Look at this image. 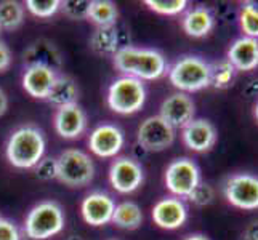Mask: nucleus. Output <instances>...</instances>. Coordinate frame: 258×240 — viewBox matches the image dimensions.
Instances as JSON below:
<instances>
[{
  "label": "nucleus",
  "mask_w": 258,
  "mask_h": 240,
  "mask_svg": "<svg viewBox=\"0 0 258 240\" xmlns=\"http://www.w3.org/2000/svg\"><path fill=\"white\" fill-rule=\"evenodd\" d=\"M164 181H165V188L175 197L188 199L191 192L201 183V170L198 164L188 157L175 158L165 168Z\"/></svg>",
  "instance_id": "0eeeda50"
},
{
  "label": "nucleus",
  "mask_w": 258,
  "mask_h": 240,
  "mask_svg": "<svg viewBox=\"0 0 258 240\" xmlns=\"http://www.w3.org/2000/svg\"><path fill=\"white\" fill-rule=\"evenodd\" d=\"M168 80L181 93H194L210 87V64L199 56H183L168 69Z\"/></svg>",
  "instance_id": "20e7f679"
},
{
  "label": "nucleus",
  "mask_w": 258,
  "mask_h": 240,
  "mask_svg": "<svg viewBox=\"0 0 258 240\" xmlns=\"http://www.w3.org/2000/svg\"><path fill=\"white\" fill-rule=\"evenodd\" d=\"M196 104L192 98L186 93L176 92L167 96L159 108V115L173 128H183L194 119Z\"/></svg>",
  "instance_id": "ddd939ff"
},
{
  "label": "nucleus",
  "mask_w": 258,
  "mask_h": 240,
  "mask_svg": "<svg viewBox=\"0 0 258 240\" xmlns=\"http://www.w3.org/2000/svg\"><path fill=\"white\" fill-rule=\"evenodd\" d=\"M35 176L40 181H51L58 178V160L56 157H43L35 165Z\"/></svg>",
  "instance_id": "7c9ffc66"
},
{
  "label": "nucleus",
  "mask_w": 258,
  "mask_h": 240,
  "mask_svg": "<svg viewBox=\"0 0 258 240\" xmlns=\"http://www.w3.org/2000/svg\"><path fill=\"white\" fill-rule=\"evenodd\" d=\"M175 128L161 117L151 115L140 123L137 130L138 146L146 152H161L175 143Z\"/></svg>",
  "instance_id": "6e6552de"
},
{
  "label": "nucleus",
  "mask_w": 258,
  "mask_h": 240,
  "mask_svg": "<svg viewBox=\"0 0 258 240\" xmlns=\"http://www.w3.org/2000/svg\"><path fill=\"white\" fill-rule=\"evenodd\" d=\"M145 5L154 13L165 15V16H175L186 10L188 2H186V0H145Z\"/></svg>",
  "instance_id": "cd10ccee"
},
{
  "label": "nucleus",
  "mask_w": 258,
  "mask_h": 240,
  "mask_svg": "<svg viewBox=\"0 0 258 240\" xmlns=\"http://www.w3.org/2000/svg\"><path fill=\"white\" fill-rule=\"evenodd\" d=\"M145 180L141 165L135 158L117 157L109 167V183L119 194L135 192Z\"/></svg>",
  "instance_id": "9d476101"
},
{
  "label": "nucleus",
  "mask_w": 258,
  "mask_h": 240,
  "mask_svg": "<svg viewBox=\"0 0 258 240\" xmlns=\"http://www.w3.org/2000/svg\"><path fill=\"white\" fill-rule=\"evenodd\" d=\"M64 211L58 202L45 200L32 207L24 219V232L31 240H47L64 229Z\"/></svg>",
  "instance_id": "7ed1b4c3"
},
{
  "label": "nucleus",
  "mask_w": 258,
  "mask_h": 240,
  "mask_svg": "<svg viewBox=\"0 0 258 240\" xmlns=\"http://www.w3.org/2000/svg\"><path fill=\"white\" fill-rule=\"evenodd\" d=\"M77 100H79V88L76 80L69 75H58L47 96V101L59 109L64 108V106L77 104Z\"/></svg>",
  "instance_id": "4be33fe9"
},
{
  "label": "nucleus",
  "mask_w": 258,
  "mask_h": 240,
  "mask_svg": "<svg viewBox=\"0 0 258 240\" xmlns=\"http://www.w3.org/2000/svg\"><path fill=\"white\" fill-rule=\"evenodd\" d=\"M223 195L228 203L239 210H256L258 176L250 173L231 175L223 184Z\"/></svg>",
  "instance_id": "1a4fd4ad"
},
{
  "label": "nucleus",
  "mask_w": 258,
  "mask_h": 240,
  "mask_svg": "<svg viewBox=\"0 0 258 240\" xmlns=\"http://www.w3.org/2000/svg\"><path fill=\"white\" fill-rule=\"evenodd\" d=\"M183 240H210V238L206 237L204 234H191V235H186Z\"/></svg>",
  "instance_id": "e433bc0d"
},
{
  "label": "nucleus",
  "mask_w": 258,
  "mask_h": 240,
  "mask_svg": "<svg viewBox=\"0 0 258 240\" xmlns=\"http://www.w3.org/2000/svg\"><path fill=\"white\" fill-rule=\"evenodd\" d=\"M253 117H255V120L258 122V101H256L255 106H253Z\"/></svg>",
  "instance_id": "4c0bfd02"
},
{
  "label": "nucleus",
  "mask_w": 258,
  "mask_h": 240,
  "mask_svg": "<svg viewBox=\"0 0 258 240\" xmlns=\"http://www.w3.org/2000/svg\"><path fill=\"white\" fill-rule=\"evenodd\" d=\"M188 199L194 203V205L206 207V205H210V203L213 202V199H215V191H213V188L210 184L201 181L199 186L191 192V195Z\"/></svg>",
  "instance_id": "2f4dec72"
},
{
  "label": "nucleus",
  "mask_w": 258,
  "mask_h": 240,
  "mask_svg": "<svg viewBox=\"0 0 258 240\" xmlns=\"http://www.w3.org/2000/svg\"><path fill=\"white\" fill-rule=\"evenodd\" d=\"M7 109H8V96L2 88H0V117H4Z\"/></svg>",
  "instance_id": "c9c22d12"
},
{
  "label": "nucleus",
  "mask_w": 258,
  "mask_h": 240,
  "mask_svg": "<svg viewBox=\"0 0 258 240\" xmlns=\"http://www.w3.org/2000/svg\"><path fill=\"white\" fill-rule=\"evenodd\" d=\"M56 77L58 74L55 70L47 69V67L31 66V67H26L21 84H23L24 92L29 96L35 98V100H47Z\"/></svg>",
  "instance_id": "6ab92c4d"
},
{
  "label": "nucleus",
  "mask_w": 258,
  "mask_h": 240,
  "mask_svg": "<svg viewBox=\"0 0 258 240\" xmlns=\"http://www.w3.org/2000/svg\"><path fill=\"white\" fill-rule=\"evenodd\" d=\"M115 210V202L109 194L95 191L87 194L81 203V213L87 224L100 227L111 223Z\"/></svg>",
  "instance_id": "f8f14e48"
},
{
  "label": "nucleus",
  "mask_w": 258,
  "mask_h": 240,
  "mask_svg": "<svg viewBox=\"0 0 258 240\" xmlns=\"http://www.w3.org/2000/svg\"><path fill=\"white\" fill-rule=\"evenodd\" d=\"M68 240H84L81 235H71V237H68Z\"/></svg>",
  "instance_id": "58836bf2"
},
{
  "label": "nucleus",
  "mask_w": 258,
  "mask_h": 240,
  "mask_svg": "<svg viewBox=\"0 0 258 240\" xmlns=\"http://www.w3.org/2000/svg\"><path fill=\"white\" fill-rule=\"evenodd\" d=\"M123 144H125L123 131L114 123H101L88 136V147L101 158L115 157L122 150Z\"/></svg>",
  "instance_id": "9b49d317"
},
{
  "label": "nucleus",
  "mask_w": 258,
  "mask_h": 240,
  "mask_svg": "<svg viewBox=\"0 0 258 240\" xmlns=\"http://www.w3.org/2000/svg\"><path fill=\"white\" fill-rule=\"evenodd\" d=\"M47 141L43 131L35 125H23L18 127L5 146L7 160L15 168L29 170L35 168L45 155Z\"/></svg>",
  "instance_id": "f03ea898"
},
{
  "label": "nucleus",
  "mask_w": 258,
  "mask_h": 240,
  "mask_svg": "<svg viewBox=\"0 0 258 240\" xmlns=\"http://www.w3.org/2000/svg\"><path fill=\"white\" fill-rule=\"evenodd\" d=\"M2 219H4V216H2V215H0V221H2Z\"/></svg>",
  "instance_id": "ea45409f"
},
{
  "label": "nucleus",
  "mask_w": 258,
  "mask_h": 240,
  "mask_svg": "<svg viewBox=\"0 0 258 240\" xmlns=\"http://www.w3.org/2000/svg\"><path fill=\"white\" fill-rule=\"evenodd\" d=\"M23 64L26 67L31 66H39V67H47L58 72L63 67V55L56 48V45L48 39H39L32 42L31 45L23 51Z\"/></svg>",
  "instance_id": "4468645a"
},
{
  "label": "nucleus",
  "mask_w": 258,
  "mask_h": 240,
  "mask_svg": "<svg viewBox=\"0 0 258 240\" xmlns=\"http://www.w3.org/2000/svg\"><path fill=\"white\" fill-rule=\"evenodd\" d=\"M26 8L37 18H50L61 8V2L59 0H28Z\"/></svg>",
  "instance_id": "c85d7f7f"
},
{
  "label": "nucleus",
  "mask_w": 258,
  "mask_h": 240,
  "mask_svg": "<svg viewBox=\"0 0 258 240\" xmlns=\"http://www.w3.org/2000/svg\"><path fill=\"white\" fill-rule=\"evenodd\" d=\"M61 10L71 20H87L90 2L88 0H66V2H61Z\"/></svg>",
  "instance_id": "c756f323"
},
{
  "label": "nucleus",
  "mask_w": 258,
  "mask_h": 240,
  "mask_svg": "<svg viewBox=\"0 0 258 240\" xmlns=\"http://www.w3.org/2000/svg\"><path fill=\"white\" fill-rule=\"evenodd\" d=\"M90 48L100 56H114L120 47V34L115 26L96 28L90 37Z\"/></svg>",
  "instance_id": "412c9836"
},
{
  "label": "nucleus",
  "mask_w": 258,
  "mask_h": 240,
  "mask_svg": "<svg viewBox=\"0 0 258 240\" xmlns=\"http://www.w3.org/2000/svg\"><path fill=\"white\" fill-rule=\"evenodd\" d=\"M237 70L228 59H220L210 64V85L217 90H225L231 87L236 78Z\"/></svg>",
  "instance_id": "a878e982"
},
{
  "label": "nucleus",
  "mask_w": 258,
  "mask_h": 240,
  "mask_svg": "<svg viewBox=\"0 0 258 240\" xmlns=\"http://www.w3.org/2000/svg\"><path fill=\"white\" fill-rule=\"evenodd\" d=\"M58 178L71 188H84L90 184L95 176L92 157L81 149H66L58 157Z\"/></svg>",
  "instance_id": "423d86ee"
},
{
  "label": "nucleus",
  "mask_w": 258,
  "mask_h": 240,
  "mask_svg": "<svg viewBox=\"0 0 258 240\" xmlns=\"http://www.w3.org/2000/svg\"><path fill=\"white\" fill-rule=\"evenodd\" d=\"M215 26V18L206 7H196L183 16L181 28L183 31L194 39L206 37Z\"/></svg>",
  "instance_id": "aec40b11"
},
{
  "label": "nucleus",
  "mask_w": 258,
  "mask_h": 240,
  "mask_svg": "<svg viewBox=\"0 0 258 240\" xmlns=\"http://www.w3.org/2000/svg\"><path fill=\"white\" fill-rule=\"evenodd\" d=\"M24 21V7L16 0L0 2V31H15Z\"/></svg>",
  "instance_id": "393cba45"
},
{
  "label": "nucleus",
  "mask_w": 258,
  "mask_h": 240,
  "mask_svg": "<svg viewBox=\"0 0 258 240\" xmlns=\"http://www.w3.org/2000/svg\"><path fill=\"white\" fill-rule=\"evenodd\" d=\"M218 133L215 125L206 119H192L181 128V139L184 146L194 152H207L217 143Z\"/></svg>",
  "instance_id": "2eb2a0df"
},
{
  "label": "nucleus",
  "mask_w": 258,
  "mask_h": 240,
  "mask_svg": "<svg viewBox=\"0 0 258 240\" xmlns=\"http://www.w3.org/2000/svg\"><path fill=\"white\" fill-rule=\"evenodd\" d=\"M241 240H258V219L250 223L244 229Z\"/></svg>",
  "instance_id": "f704fd0d"
},
{
  "label": "nucleus",
  "mask_w": 258,
  "mask_h": 240,
  "mask_svg": "<svg viewBox=\"0 0 258 240\" xmlns=\"http://www.w3.org/2000/svg\"><path fill=\"white\" fill-rule=\"evenodd\" d=\"M87 114L79 104H71L59 108L53 117V125L56 133L64 139H77L87 128Z\"/></svg>",
  "instance_id": "dca6fc26"
},
{
  "label": "nucleus",
  "mask_w": 258,
  "mask_h": 240,
  "mask_svg": "<svg viewBox=\"0 0 258 240\" xmlns=\"http://www.w3.org/2000/svg\"><path fill=\"white\" fill-rule=\"evenodd\" d=\"M0 240H21V234L13 221L4 218L0 221Z\"/></svg>",
  "instance_id": "473e14b6"
},
{
  "label": "nucleus",
  "mask_w": 258,
  "mask_h": 240,
  "mask_svg": "<svg viewBox=\"0 0 258 240\" xmlns=\"http://www.w3.org/2000/svg\"><path fill=\"white\" fill-rule=\"evenodd\" d=\"M154 224L161 229L173 230L181 227L188 219V208L178 197L161 199L151 211Z\"/></svg>",
  "instance_id": "f3484780"
},
{
  "label": "nucleus",
  "mask_w": 258,
  "mask_h": 240,
  "mask_svg": "<svg viewBox=\"0 0 258 240\" xmlns=\"http://www.w3.org/2000/svg\"><path fill=\"white\" fill-rule=\"evenodd\" d=\"M115 69L125 77L138 80H157L167 72L165 56L154 48L122 47L112 56Z\"/></svg>",
  "instance_id": "f257e3e1"
},
{
  "label": "nucleus",
  "mask_w": 258,
  "mask_h": 240,
  "mask_svg": "<svg viewBox=\"0 0 258 240\" xmlns=\"http://www.w3.org/2000/svg\"><path fill=\"white\" fill-rule=\"evenodd\" d=\"M119 18L117 5L111 0H92L90 10H88V18L98 28H108V26H115Z\"/></svg>",
  "instance_id": "b1692460"
},
{
  "label": "nucleus",
  "mask_w": 258,
  "mask_h": 240,
  "mask_svg": "<svg viewBox=\"0 0 258 240\" xmlns=\"http://www.w3.org/2000/svg\"><path fill=\"white\" fill-rule=\"evenodd\" d=\"M111 223L120 229L135 230L143 223V211L135 202H122L115 205Z\"/></svg>",
  "instance_id": "5701e85b"
},
{
  "label": "nucleus",
  "mask_w": 258,
  "mask_h": 240,
  "mask_svg": "<svg viewBox=\"0 0 258 240\" xmlns=\"http://www.w3.org/2000/svg\"><path fill=\"white\" fill-rule=\"evenodd\" d=\"M12 66V51L5 42L0 40V72H5Z\"/></svg>",
  "instance_id": "72a5a7b5"
},
{
  "label": "nucleus",
  "mask_w": 258,
  "mask_h": 240,
  "mask_svg": "<svg viewBox=\"0 0 258 240\" xmlns=\"http://www.w3.org/2000/svg\"><path fill=\"white\" fill-rule=\"evenodd\" d=\"M239 24L245 37L258 40V5L253 2H244L239 15Z\"/></svg>",
  "instance_id": "bb28decb"
},
{
  "label": "nucleus",
  "mask_w": 258,
  "mask_h": 240,
  "mask_svg": "<svg viewBox=\"0 0 258 240\" xmlns=\"http://www.w3.org/2000/svg\"><path fill=\"white\" fill-rule=\"evenodd\" d=\"M109 109L120 115H130L138 112L146 103L145 84L138 78L122 75L115 78L108 90Z\"/></svg>",
  "instance_id": "39448f33"
},
{
  "label": "nucleus",
  "mask_w": 258,
  "mask_h": 240,
  "mask_svg": "<svg viewBox=\"0 0 258 240\" xmlns=\"http://www.w3.org/2000/svg\"><path fill=\"white\" fill-rule=\"evenodd\" d=\"M226 59L236 70H253L258 67V40L250 37L236 39L228 50Z\"/></svg>",
  "instance_id": "a211bd4d"
}]
</instances>
